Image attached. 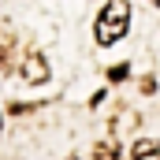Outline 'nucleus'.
Here are the masks:
<instances>
[{
	"label": "nucleus",
	"mask_w": 160,
	"mask_h": 160,
	"mask_svg": "<svg viewBox=\"0 0 160 160\" xmlns=\"http://www.w3.org/2000/svg\"><path fill=\"white\" fill-rule=\"evenodd\" d=\"M127 26H130V4H127V0H108V4L101 8V15H97L93 34H97L101 45H116V41L127 34Z\"/></svg>",
	"instance_id": "f257e3e1"
},
{
	"label": "nucleus",
	"mask_w": 160,
	"mask_h": 160,
	"mask_svg": "<svg viewBox=\"0 0 160 160\" xmlns=\"http://www.w3.org/2000/svg\"><path fill=\"white\" fill-rule=\"evenodd\" d=\"M19 75H22V82H30V86L48 82V63H45V56H41V52H26V60H22Z\"/></svg>",
	"instance_id": "f03ea898"
},
{
	"label": "nucleus",
	"mask_w": 160,
	"mask_h": 160,
	"mask_svg": "<svg viewBox=\"0 0 160 160\" xmlns=\"http://www.w3.org/2000/svg\"><path fill=\"white\" fill-rule=\"evenodd\" d=\"M130 160H160V142L157 138H138L134 149H130Z\"/></svg>",
	"instance_id": "7ed1b4c3"
},
{
	"label": "nucleus",
	"mask_w": 160,
	"mask_h": 160,
	"mask_svg": "<svg viewBox=\"0 0 160 160\" xmlns=\"http://www.w3.org/2000/svg\"><path fill=\"white\" fill-rule=\"evenodd\" d=\"M93 160H123V149H119V142H97V149H93Z\"/></svg>",
	"instance_id": "20e7f679"
},
{
	"label": "nucleus",
	"mask_w": 160,
	"mask_h": 160,
	"mask_svg": "<svg viewBox=\"0 0 160 160\" xmlns=\"http://www.w3.org/2000/svg\"><path fill=\"white\" fill-rule=\"evenodd\" d=\"M127 75H130V71H127V63H116V67H108V78H112V82H123Z\"/></svg>",
	"instance_id": "39448f33"
},
{
	"label": "nucleus",
	"mask_w": 160,
	"mask_h": 160,
	"mask_svg": "<svg viewBox=\"0 0 160 160\" xmlns=\"http://www.w3.org/2000/svg\"><path fill=\"white\" fill-rule=\"evenodd\" d=\"M8 63V45H0V67Z\"/></svg>",
	"instance_id": "423d86ee"
},
{
	"label": "nucleus",
	"mask_w": 160,
	"mask_h": 160,
	"mask_svg": "<svg viewBox=\"0 0 160 160\" xmlns=\"http://www.w3.org/2000/svg\"><path fill=\"white\" fill-rule=\"evenodd\" d=\"M153 4H157V8H160V0H153Z\"/></svg>",
	"instance_id": "0eeeda50"
},
{
	"label": "nucleus",
	"mask_w": 160,
	"mask_h": 160,
	"mask_svg": "<svg viewBox=\"0 0 160 160\" xmlns=\"http://www.w3.org/2000/svg\"><path fill=\"white\" fill-rule=\"evenodd\" d=\"M67 160H78V157H67Z\"/></svg>",
	"instance_id": "6e6552de"
}]
</instances>
